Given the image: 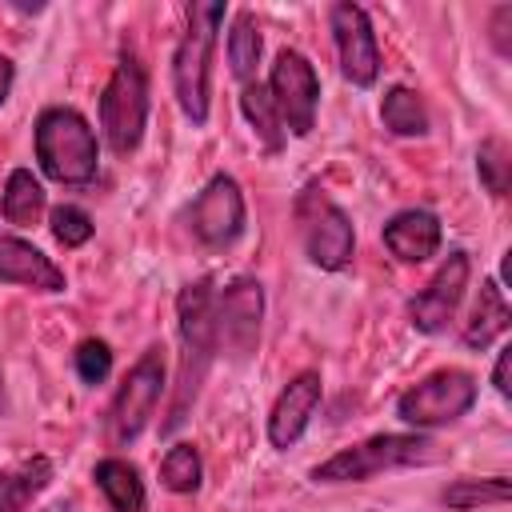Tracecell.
Masks as SVG:
<instances>
[{"instance_id": "obj_1", "label": "cell", "mask_w": 512, "mask_h": 512, "mask_svg": "<svg viewBox=\"0 0 512 512\" xmlns=\"http://www.w3.org/2000/svg\"><path fill=\"white\" fill-rule=\"evenodd\" d=\"M176 320H180V380H176V400L164 420V432H176L188 416V404L200 396V384L220 352L216 340V288L212 280H192L176 296Z\"/></svg>"}, {"instance_id": "obj_2", "label": "cell", "mask_w": 512, "mask_h": 512, "mask_svg": "<svg viewBox=\"0 0 512 512\" xmlns=\"http://www.w3.org/2000/svg\"><path fill=\"white\" fill-rule=\"evenodd\" d=\"M224 24V4H192L188 28L172 52V88L180 100V112L200 128L208 120V92H212V48L216 32Z\"/></svg>"}, {"instance_id": "obj_3", "label": "cell", "mask_w": 512, "mask_h": 512, "mask_svg": "<svg viewBox=\"0 0 512 512\" xmlns=\"http://www.w3.org/2000/svg\"><path fill=\"white\" fill-rule=\"evenodd\" d=\"M36 160L56 184H92L100 172V144L76 108H44L36 116Z\"/></svg>"}, {"instance_id": "obj_4", "label": "cell", "mask_w": 512, "mask_h": 512, "mask_svg": "<svg viewBox=\"0 0 512 512\" xmlns=\"http://www.w3.org/2000/svg\"><path fill=\"white\" fill-rule=\"evenodd\" d=\"M432 460V440L420 432H384L372 436L364 444L340 448L336 456H328L324 464L312 468L316 484H356V480H372L388 468H404V464H420Z\"/></svg>"}, {"instance_id": "obj_5", "label": "cell", "mask_w": 512, "mask_h": 512, "mask_svg": "<svg viewBox=\"0 0 512 512\" xmlns=\"http://www.w3.org/2000/svg\"><path fill=\"white\" fill-rule=\"evenodd\" d=\"M148 124V76L136 56H120L100 92V132L116 156L140 148Z\"/></svg>"}, {"instance_id": "obj_6", "label": "cell", "mask_w": 512, "mask_h": 512, "mask_svg": "<svg viewBox=\"0 0 512 512\" xmlns=\"http://www.w3.org/2000/svg\"><path fill=\"white\" fill-rule=\"evenodd\" d=\"M296 228H300V240H304L308 260L316 268L340 272V268L352 264V252H356L352 220L344 216V208L320 184H308L296 196Z\"/></svg>"}, {"instance_id": "obj_7", "label": "cell", "mask_w": 512, "mask_h": 512, "mask_svg": "<svg viewBox=\"0 0 512 512\" xmlns=\"http://www.w3.org/2000/svg\"><path fill=\"white\" fill-rule=\"evenodd\" d=\"M472 404H476V380L460 368H440L396 400V416L412 428H436L460 420Z\"/></svg>"}, {"instance_id": "obj_8", "label": "cell", "mask_w": 512, "mask_h": 512, "mask_svg": "<svg viewBox=\"0 0 512 512\" xmlns=\"http://www.w3.org/2000/svg\"><path fill=\"white\" fill-rule=\"evenodd\" d=\"M160 392H164V352L148 348L116 388V400L108 412L112 444H132L148 428V420L160 404Z\"/></svg>"}, {"instance_id": "obj_9", "label": "cell", "mask_w": 512, "mask_h": 512, "mask_svg": "<svg viewBox=\"0 0 512 512\" xmlns=\"http://www.w3.org/2000/svg\"><path fill=\"white\" fill-rule=\"evenodd\" d=\"M268 96L276 104V116L284 124V132L292 136H308L316 128V108H320V80L316 68L308 64L304 52L284 48L268 72Z\"/></svg>"}, {"instance_id": "obj_10", "label": "cell", "mask_w": 512, "mask_h": 512, "mask_svg": "<svg viewBox=\"0 0 512 512\" xmlns=\"http://www.w3.org/2000/svg\"><path fill=\"white\" fill-rule=\"evenodd\" d=\"M244 220H248L244 192L224 172H216L196 192V200L188 204V228H192V236L204 248H228V244H236L240 232H244Z\"/></svg>"}, {"instance_id": "obj_11", "label": "cell", "mask_w": 512, "mask_h": 512, "mask_svg": "<svg viewBox=\"0 0 512 512\" xmlns=\"http://www.w3.org/2000/svg\"><path fill=\"white\" fill-rule=\"evenodd\" d=\"M260 316H264V288L260 280H232L216 292V340L220 352H228L236 364H244L256 352L260 340Z\"/></svg>"}, {"instance_id": "obj_12", "label": "cell", "mask_w": 512, "mask_h": 512, "mask_svg": "<svg viewBox=\"0 0 512 512\" xmlns=\"http://www.w3.org/2000/svg\"><path fill=\"white\" fill-rule=\"evenodd\" d=\"M336 52H340V72L356 88H372L380 76V44L372 32V20L360 4H332L328 12Z\"/></svg>"}, {"instance_id": "obj_13", "label": "cell", "mask_w": 512, "mask_h": 512, "mask_svg": "<svg viewBox=\"0 0 512 512\" xmlns=\"http://www.w3.org/2000/svg\"><path fill=\"white\" fill-rule=\"evenodd\" d=\"M468 272H472L468 252L452 248V252L444 256V264L432 272V280H428V284L412 296V304H408V316H412V324H416L420 332H444V328H448V320L456 316V308H460V300H464Z\"/></svg>"}, {"instance_id": "obj_14", "label": "cell", "mask_w": 512, "mask_h": 512, "mask_svg": "<svg viewBox=\"0 0 512 512\" xmlns=\"http://www.w3.org/2000/svg\"><path fill=\"white\" fill-rule=\"evenodd\" d=\"M320 392H324L320 372H300V376H292L284 384V392L276 396V404L268 412V440H272V448H292L304 436V428H308V420H312V412L320 404Z\"/></svg>"}, {"instance_id": "obj_15", "label": "cell", "mask_w": 512, "mask_h": 512, "mask_svg": "<svg viewBox=\"0 0 512 512\" xmlns=\"http://www.w3.org/2000/svg\"><path fill=\"white\" fill-rule=\"evenodd\" d=\"M0 280L4 284H20L32 292H64V268L52 264L36 244L0 232Z\"/></svg>"}, {"instance_id": "obj_16", "label": "cell", "mask_w": 512, "mask_h": 512, "mask_svg": "<svg viewBox=\"0 0 512 512\" xmlns=\"http://www.w3.org/2000/svg\"><path fill=\"white\" fill-rule=\"evenodd\" d=\"M384 244L404 264H424L440 248V220L428 208H404L384 224Z\"/></svg>"}, {"instance_id": "obj_17", "label": "cell", "mask_w": 512, "mask_h": 512, "mask_svg": "<svg viewBox=\"0 0 512 512\" xmlns=\"http://www.w3.org/2000/svg\"><path fill=\"white\" fill-rule=\"evenodd\" d=\"M52 460L32 456L12 468H0V512H28V504L52 484Z\"/></svg>"}, {"instance_id": "obj_18", "label": "cell", "mask_w": 512, "mask_h": 512, "mask_svg": "<svg viewBox=\"0 0 512 512\" xmlns=\"http://www.w3.org/2000/svg\"><path fill=\"white\" fill-rule=\"evenodd\" d=\"M508 320H512V308H508L504 288L496 280H484L480 284V300H476V308H472V316L464 324V344L476 348V352H484L496 336L508 332Z\"/></svg>"}, {"instance_id": "obj_19", "label": "cell", "mask_w": 512, "mask_h": 512, "mask_svg": "<svg viewBox=\"0 0 512 512\" xmlns=\"http://www.w3.org/2000/svg\"><path fill=\"white\" fill-rule=\"evenodd\" d=\"M92 480L96 488L104 492V500L112 504V512H144V480H140V468L120 460V456H104L96 468H92Z\"/></svg>"}, {"instance_id": "obj_20", "label": "cell", "mask_w": 512, "mask_h": 512, "mask_svg": "<svg viewBox=\"0 0 512 512\" xmlns=\"http://www.w3.org/2000/svg\"><path fill=\"white\" fill-rule=\"evenodd\" d=\"M44 184L28 168H12L4 184V220L16 228H32L44 216Z\"/></svg>"}, {"instance_id": "obj_21", "label": "cell", "mask_w": 512, "mask_h": 512, "mask_svg": "<svg viewBox=\"0 0 512 512\" xmlns=\"http://www.w3.org/2000/svg\"><path fill=\"white\" fill-rule=\"evenodd\" d=\"M240 108H244L252 132L260 136L264 152H280L284 140H288V132H284V124H280V116H276V104H272V96H268V88H264L260 80H252V84L240 88Z\"/></svg>"}, {"instance_id": "obj_22", "label": "cell", "mask_w": 512, "mask_h": 512, "mask_svg": "<svg viewBox=\"0 0 512 512\" xmlns=\"http://www.w3.org/2000/svg\"><path fill=\"white\" fill-rule=\"evenodd\" d=\"M380 120L392 136H424L428 132V112L424 100L408 84H392L380 100Z\"/></svg>"}, {"instance_id": "obj_23", "label": "cell", "mask_w": 512, "mask_h": 512, "mask_svg": "<svg viewBox=\"0 0 512 512\" xmlns=\"http://www.w3.org/2000/svg\"><path fill=\"white\" fill-rule=\"evenodd\" d=\"M260 52H264V40H260L256 16H252V12H236L232 32H228V64H232V76L240 80V88L256 80Z\"/></svg>"}, {"instance_id": "obj_24", "label": "cell", "mask_w": 512, "mask_h": 512, "mask_svg": "<svg viewBox=\"0 0 512 512\" xmlns=\"http://www.w3.org/2000/svg\"><path fill=\"white\" fill-rule=\"evenodd\" d=\"M508 496H512V484L504 476H484V480L464 476V480L448 484L440 500L448 508H460L464 512V508H480V504H508Z\"/></svg>"}, {"instance_id": "obj_25", "label": "cell", "mask_w": 512, "mask_h": 512, "mask_svg": "<svg viewBox=\"0 0 512 512\" xmlns=\"http://www.w3.org/2000/svg\"><path fill=\"white\" fill-rule=\"evenodd\" d=\"M200 476H204V464H200V452L196 444H172L160 460V484L168 492H196L200 488Z\"/></svg>"}, {"instance_id": "obj_26", "label": "cell", "mask_w": 512, "mask_h": 512, "mask_svg": "<svg viewBox=\"0 0 512 512\" xmlns=\"http://www.w3.org/2000/svg\"><path fill=\"white\" fill-rule=\"evenodd\" d=\"M476 172H480V184L492 192V196H508V172H512V156H508V144L504 140H484L476 148Z\"/></svg>"}, {"instance_id": "obj_27", "label": "cell", "mask_w": 512, "mask_h": 512, "mask_svg": "<svg viewBox=\"0 0 512 512\" xmlns=\"http://www.w3.org/2000/svg\"><path fill=\"white\" fill-rule=\"evenodd\" d=\"M92 232H96V224H92V216H88L80 204H56V208H52V236H56L64 248L88 244Z\"/></svg>"}, {"instance_id": "obj_28", "label": "cell", "mask_w": 512, "mask_h": 512, "mask_svg": "<svg viewBox=\"0 0 512 512\" xmlns=\"http://www.w3.org/2000/svg\"><path fill=\"white\" fill-rule=\"evenodd\" d=\"M76 372L84 384H100L112 372V348L104 340H84L76 348Z\"/></svg>"}, {"instance_id": "obj_29", "label": "cell", "mask_w": 512, "mask_h": 512, "mask_svg": "<svg viewBox=\"0 0 512 512\" xmlns=\"http://www.w3.org/2000/svg\"><path fill=\"white\" fill-rule=\"evenodd\" d=\"M508 24H512V8H508V4H500V8L492 12V44H496V52H500V56H512Z\"/></svg>"}, {"instance_id": "obj_30", "label": "cell", "mask_w": 512, "mask_h": 512, "mask_svg": "<svg viewBox=\"0 0 512 512\" xmlns=\"http://www.w3.org/2000/svg\"><path fill=\"white\" fill-rule=\"evenodd\" d=\"M508 364H512V348H500L496 352V368H492V384H496V392L508 400V392H512V384H508Z\"/></svg>"}, {"instance_id": "obj_31", "label": "cell", "mask_w": 512, "mask_h": 512, "mask_svg": "<svg viewBox=\"0 0 512 512\" xmlns=\"http://www.w3.org/2000/svg\"><path fill=\"white\" fill-rule=\"evenodd\" d=\"M12 80H16V68H12V60H8V56H0V104L8 100V92H12Z\"/></svg>"}, {"instance_id": "obj_32", "label": "cell", "mask_w": 512, "mask_h": 512, "mask_svg": "<svg viewBox=\"0 0 512 512\" xmlns=\"http://www.w3.org/2000/svg\"><path fill=\"white\" fill-rule=\"evenodd\" d=\"M48 512H72V508H48Z\"/></svg>"}]
</instances>
